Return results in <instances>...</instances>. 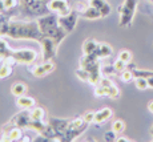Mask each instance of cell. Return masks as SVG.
<instances>
[{
    "label": "cell",
    "mask_w": 153,
    "mask_h": 142,
    "mask_svg": "<svg viewBox=\"0 0 153 142\" xmlns=\"http://www.w3.org/2000/svg\"><path fill=\"white\" fill-rule=\"evenodd\" d=\"M0 36H7L13 40H32L37 43L43 39L37 20H17L15 17L1 27Z\"/></svg>",
    "instance_id": "1"
},
{
    "label": "cell",
    "mask_w": 153,
    "mask_h": 142,
    "mask_svg": "<svg viewBox=\"0 0 153 142\" xmlns=\"http://www.w3.org/2000/svg\"><path fill=\"white\" fill-rule=\"evenodd\" d=\"M36 20L39 23V28L42 31L43 36L51 37L57 44H60L67 37V35H68L59 24V15H56L53 12H49L44 15V16L37 17Z\"/></svg>",
    "instance_id": "2"
},
{
    "label": "cell",
    "mask_w": 153,
    "mask_h": 142,
    "mask_svg": "<svg viewBox=\"0 0 153 142\" xmlns=\"http://www.w3.org/2000/svg\"><path fill=\"white\" fill-rule=\"evenodd\" d=\"M137 10V0H124L119 7V25L121 28H128L133 23V17Z\"/></svg>",
    "instance_id": "3"
},
{
    "label": "cell",
    "mask_w": 153,
    "mask_h": 142,
    "mask_svg": "<svg viewBox=\"0 0 153 142\" xmlns=\"http://www.w3.org/2000/svg\"><path fill=\"white\" fill-rule=\"evenodd\" d=\"M11 58L17 64L23 65H32L37 58V52L31 48H22V49H13Z\"/></svg>",
    "instance_id": "4"
},
{
    "label": "cell",
    "mask_w": 153,
    "mask_h": 142,
    "mask_svg": "<svg viewBox=\"0 0 153 142\" xmlns=\"http://www.w3.org/2000/svg\"><path fill=\"white\" fill-rule=\"evenodd\" d=\"M69 121L67 118H56V117H49L47 122L49 124L51 129L53 130V134H55V141H61L63 138L64 133L67 132L69 125Z\"/></svg>",
    "instance_id": "5"
},
{
    "label": "cell",
    "mask_w": 153,
    "mask_h": 142,
    "mask_svg": "<svg viewBox=\"0 0 153 142\" xmlns=\"http://www.w3.org/2000/svg\"><path fill=\"white\" fill-rule=\"evenodd\" d=\"M79 17H80V13L77 12V10H72L68 15L59 16V24H60V27L67 32V33H71V32L76 28Z\"/></svg>",
    "instance_id": "6"
},
{
    "label": "cell",
    "mask_w": 153,
    "mask_h": 142,
    "mask_svg": "<svg viewBox=\"0 0 153 142\" xmlns=\"http://www.w3.org/2000/svg\"><path fill=\"white\" fill-rule=\"evenodd\" d=\"M40 44H42V47H43V61L53 60L55 56H56V52H57L59 44L56 43L53 39L45 37V36H43Z\"/></svg>",
    "instance_id": "7"
},
{
    "label": "cell",
    "mask_w": 153,
    "mask_h": 142,
    "mask_svg": "<svg viewBox=\"0 0 153 142\" xmlns=\"http://www.w3.org/2000/svg\"><path fill=\"white\" fill-rule=\"evenodd\" d=\"M55 68L56 65L53 63V60H49V61H43L42 64H36L29 67L28 72L32 76H35V77H44V76L49 75L51 72H53Z\"/></svg>",
    "instance_id": "8"
},
{
    "label": "cell",
    "mask_w": 153,
    "mask_h": 142,
    "mask_svg": "<svg viewBox=\"0 0 153 142\" xmlns=\"http://www.w3.org/2000/svg\"><path fill=\"white\" fill-rule=\"evenodd\" d=\"M49 11L53 12L59 16H64V15H68L71 11H72V7H71L68 0H49L47 3Z\"/></svg>",
    "instance_id": "9"
},
{
    "label": "cell",
    "mask_w": 153,
    "mask_h": 142,
    "mask_svg": "<svg viewBox=\"0 0 153 142\" xmlns=\"http://www.w3.org/2000/svg\"><path fill=\"white\" fill-rule=\"evenodd\" d=\"M112 116H113L112 109L108 108V106H104V108H101L100 110L95 112V122L93 124H96V125H101V124L107 122Z\"/></svg>",
    "instance_id": "10"
},
{
    "label": "cell",
    "mask_w": 153,
    "mask_h": 142,
    "mask_svg": "<svg viewBox=\"0 0 153 142\" xmlns=\"http://www.w3.org/2000/svg\"><path fill=\"white\" fill-rule=\"evenodd\" d=\"M16 65V63L12 60V58H5L3 60L1 65H0V78H5V77H10L13 72V67Z\"/></svg>",
    "instance_id": "11"
},
{
    "label": "cell",
    "mask_w": 153,
    "mask_h": 142,
    "mask_svg": "<svg viewBox=\"0 0 153 142\" xmlns=\"http://www.w3.org/2000/svg\"><path fill=\"white\" fill-rule=\"evenodd\" d=\"M89 1L91 5H93L95 8H97V10L100 11V13L102 15V17H107L108 15L111 13L112 8L111 5L108 4L107 0H88Z\"/></svg>",
    "instance_id": "12"
},
{
    "label": "cell",
    "mask_w": 153,
    "mask_h": 142,
    "mask_svg": "<svg viewBox=\"0 0 153 142\" xmlns=\"http://www.w3.org/2000/svg\"><path fill=\"white\" fill-rule=\"evenodd\" d=\"M16 105L22 109H32L33 106H36V100L31 96H20L16 97Z\"/></svg>",
    "instance_id": "13"
},
{
    "label": "cell",
    "mask_w": 153,
    "mask_h": 142,
    "mask_svg": "<svg viewBox=\"0 0 153 142\" xmlns=\"http://www.w3.org/2000/svg\"><path fill=\"white\" fill-rule=\"evenodd\" d=\"M80 17H84V19H88V20H97V19H101L102 15L100 13V11L97 8H95L93 5H88L87 8L80 13Z\"/></svg>",
    "instance_id": "14"
},
{
    "label": "cell",
    "mask_w": 153,
    "mask_h": 142,
    "mask_svg": "<svg viewBox=\"0 0 153 142\" xmlns=\"http://www.w3.org/2000/svg\"><path fill=\"white\" fill-rule=\"evenodd\" d=\"M29 114L33 120H37V121H43V122H47L48 118H47V112L43 106H33L32 109H29Z\"/></svg>",
    "instance_id": "15"
},
{
    "label": "cell",
    "mask_w": 153,
    "mask_h": 142,
    "mask_svg": "<svg viewBox=\"0 0 153 142\" xmlns=\"http://www.w3.org/2000/svg\"><path fill=\"white\" fill-rule=\"evenodd\" d=\"M28 90V85L23 81H16L11 85V93L15 97H20V96H24Z\"/></svg>",
    "instance_id": "16"
},
{
    "label": "cell",
    "mask_w": 153,
    "mask_h": 142,
    "mask_svg": "<svg viewBox=\"0 0 153 142\" xmlns=\"http://www.w3.org/2000/svg\"><path fill=\"white\" fill-rule=\"evenodd\" d=\"M97 48H99V43L95 39H87L84 41L81 49H83L84 55H92V53H95L97 51Z\"/></svg>",
    "instance_id": "17"
},
{
    "label": "cell",
    "mask_w": 153,
    "mask_h": 142,
    "mask_svg": "<svg viewBox=\"0 0 153 142\" xmlns=\"http://www.w3.org/2000/svg\"><path fill=\"white\" fill-rule=\"evenodd\" d=\"M13 49L7 44V41L0 36V60H5L12 56Z\"/></svg>",
    "instance_id": "18"
},
{
    "label": "cell",
    "mask_w": 153,
    "mask_h": 142,
    "mask_svg": "<svg viewBox=\"0 0 153 142\" xmlns=\"http://www.w3.org/2000/svg\"><path fill=\"white\" fill-rule=\"evenodd\" d=\"M96 53H97V56L100 58H107V57H111L112 56L113 49H112V47L109 45V44L99 43V48H97V51H96Z\"/></svg>",
    "instance_id": "19"
},
{
    "label": "cell",
    "mask_w": 153,
    "mask_h": 142,
    "mask_svg": "<svg viewBox=\"0 0 153 142\" xmlns=\"http://www.w3.org/2000/svg\"><path fill=\"white\" fill-rule=\"evenodd\" d=\"M125 128H126V124L121 118H117V120H114L113 122H112V130H113L114 133H117V134H121L125 130Z\"/></svg>",
    "instance_id": "20"
},
{
    "label": "cell",
    "mask_w": 153,
    "mask_h": 142,
    "mask_svg": "<svg viewBox=\"0 0 153 142\" xmlns=\"http://www.w3.org/2000/svg\"><path fill=\"white\" fill-rule=\"evenodd\" d=\"M3 1H4L5 11H17L19 12V5H20L19 0H3Z\"/></svg>",
    "instance_id": "21"
},
{
    "label": "cell",
    "mask_w": 153,
    "mask_h": 142,
    "mask_svg": "<svg viewBox=\"0 0 153 142\" xmlns=\"http://www.w3.org/2000/svg\"><path fill=\"white\" fill-rule=\"evenodd\" d=\"M117 58H120V60H123L124 63L129 64L132 63V58H133V56H132V52L128 51V49H123V51L119 52V56H117Z\"/></svg>",
    "instance_id": "22"
},
{
    "label": "cell",
    "mask_w": 153,
    "mask_h": 142,
    "mask_svg": "<svg viewBox=\"0 0 153 142\" xmlns=\"http://www.w3.org/2000/svg\"><path fill=\"white\" fill-rule=\"evenodd\" d=\"M134 87L140 90H145L146 88H149L148 85V78H144V77H136L134 78Z\"/></svg>",
    "instance_id": "23"
},
{
    "label": "cell",
    "mask_w": 153,
    "mask_h": 142,
    "mask_svg": "<svg viewBox=\"0 0 153 142\" xmlns=\"http://www.w3.org/2000/svg\"><path fill=\"white\" fill-rule=\"evenodd\" d=\"M76 76L79 77V80H81V81H84V82L89 81V72H88L87 69H84V68L79 67L77 69H76Z\"/></svg>",
    "instance_id": "24"
},
{
    "label": "cell",
    "mask_w": 153,
    "mask_h": 142,
    "mask_svg": "<svg viewBox=\"0 0 153 142\" xmlns=\"http://www.w3.org/2000/svg\"><path fill=\"white\" fill-rule=\"evenodd\" d=\"M120 78H121L123 82H131L132 80H134L133 72H132L131 69H128V68H126L125 70H123V72L120 73Z\"/></svg>",
    "instance_id": "25"
},
{
    "label": "cell",
    "mask_w": 153,
    "mask_h": 142,
    "mask_svg": "<svg viewBox=\"0 0 153 142\" xmlns=\"http://www.w3.org/2000/svg\"><path fill=\"white\" fill-rule=\"evenodd\" d=\"M96 97H108V89L107 87H102V85H95V90H93Z\"/></svg>",
    "instance_id": "26"
},
{
    "label": "cell",
    "mask_w": 153,
    "mask_h": 142,
    "mask_svg": "<svg viewBox=\"0 0 153 142\" xmlns=\"http://www.w3.org/2000/svg\"><path fill=\"white\" fill-rule=\"evenodd\" d=\"M20 1V5H19V13L20 15H23L25 12V11L28 10L29 7H31L32 4H33L36 0H19Z\"/></svg>",
    "instance_id": "27"
},
{
    "label": "cell",
    "mask_w": 153,
    "mask_h": 142,
    "mask_svg": "<svg viewBox=\"0 0 153 142\" xmlns=\"http://www.w3.org/2000/svg\"><path fill=\"white\" fill-rule=\"evenodd\" d=\"M107 89H108V97H109V98H114V100H116V98H119L120 94H121V93H120V89L116 87V85L108 87Z\"/></svg>",
    "instance_id": "28"
},
{
    "label": "cell",
    "mask_w": 153,
    "mask_h": 142,
    "mask_svg": "<svg viewBox=\"0 0 153 142\" xmlns=\"http://www.w3.org/2000/svg\"><path fill=\"white\" fill-rule=\"evenodd\" d=\"M116 73V69H114L113 64H107V65H102L101 67V75L104 76H111Z\"/></svg>",
    "instance_id": "29"
},
{
    "label": "cell",
    "mask_w": 153,
    "mask_h": 142,
    "mask_svg": "<svg viewBox=\"0 0 153 142\" xmlns=\"http://www.w3.org/2000/svg\"><path fill=\"white\" fill-rule=\"evenodd\" d=\"M113 67H114V69H116V73H121L123 70L126 69V63H124V61L120 60V58H117L113 63Z\"/></svg>",
    "instance_id": "30"
},
{
    "label": "cell",
    "mask_w": 153,
    "mask_h": 142,
    "mask_svg": "<svg viewBox=\"0 0 153 142\" xmlns=\"http://www.w3.org/2000/svg\"><path fill=\"white\" fill-rule=\"evenodd\" d=\"M83 118L87 124H93L95 122V112H92V110L85 112V113L83 114Z\"/></svg>",
    "instance_id": "31"
},
{
    "label": "cell",
    "mask_w": 153,
    "mask_h": 142,
    "mask_svg": "<svg viewBox=\"0 0 153 142\" xmlns=\"http://www.w3.org/2000/svg\"><path fill=\"white\" fill-rule=\"evenodd\" d=\"M116 140H117V133H114L113 130H109V132L104 133V141L112 142V141H116Z\"/></svg>",
    "instance_id": "32"
},
{
    "label": "cell",
    "mask_w": 153,
    "mask_h": 142,
    "mask_svg": "<svg viewBox=\"0 0 153 142\" xmlns=\"http://www.w3.org/2000/svg\"><path fill=\"white\" fill-rule=\"evenodd\" d=\"M116 141L117 142H128V141H131V140H129V138H126V137H119Z\"/></svg>",
    "instance_id": "33"
},
{
    "label": "cell",
    "mask_w": 153,
    "mask_h": 142,
    "mask_svg": "<svg viewBox=\"0 0 153 142\" xmlns=\"http://www.w3.org/2000/svg\"><path fill=\"white\" fill-rule=\"evenodd\" d=\"M148 85H149V88H152V89H153V77L148 78Z\"/></svg>",
    "instance_id": "34"
},
{
    "label": "cell",
    "mask_w": 153,
    "mask_h": 142,
    "mask_svg": "<svg viewBox=\"0 0 153 142\" xmlns=\"http://www.w3.org/2000/svg\"><path fill=\"white\" fill-rule=\"evenodd\" d=\"M148 109H149V112H151V113H153V101H151L148 104Z\"/></svg>",
    "instance_id": "35"
},
{
    "label": "cell",
    "mask_w": 153,
    "mask_h": 142,
    "mask_svg": "<svg viewBox=\"0 0 153 142\" xmlns=\"http://www.w3.org/2000/svg\"><path fill=\"white\" fill-rule=\"evenodd\" d=\"M149 132H151V135H152V138H153V125L151 126V130H149Z\"/></svg>",
    "instance_id": "36"
},
{
    "label": "cell",
    "mask_w": 153,
    "mask_h": 142,
    "mask_svg": "<svg viewBox=\"0 0 153 142\" xmlns=\"http://www.w3.org/2000/svg\"><path fill=\"white\" fill-rule=\"evenodd\" d=\"M40 1H43V3H48L49 0H40Z\"/></svg>",
    "instance_id": "37"
},
{
    "label": "cell",
    "mask_w": 153,
    "mask_h": 142,
    "mask_svg": "<svg viewBox=\"0 0 153 142\" xmlns=\"http://www.w3.org/2000/svg\"><path fill=\"white\" fill-rule=\"evenodd\" d=\"M148 1H151V3H152V4H153V0H148Z\"/></svg>",
    "instance_id": "38"
},
{
    "label": "cell",
    "mask_w": 153,
    "mask_h": 142,
    "mask_svg": "<svg viewBox=\"0 0 153 142\" xmlns=\"http://www.w3.org/2000/svg\"><path fill=\"white\" fill-rule=\"evenodd\" d=\"M1 63H3V60H0V65H1Z\"/></svg>",
    "instance_id": "39"
}]
</instances>
